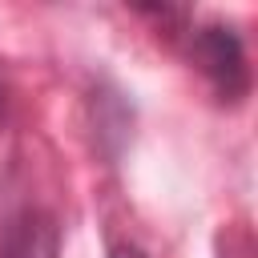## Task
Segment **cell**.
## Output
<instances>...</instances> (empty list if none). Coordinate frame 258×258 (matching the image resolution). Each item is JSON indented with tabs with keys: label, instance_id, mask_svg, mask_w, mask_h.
<instances>
[{
	"label": "cell",
	"instance_id": "obj_1",
	"mask_svg": "<svg viewBox=\"0 0 258 258\" xmlns=\"http://www.w3.org/2000/svg\"><path fill=\"white\" fill-rule=\"evenodd\" d=\"M189 56L214 81V89L222 97L246 93V52H242V40L234 36V28H222V24L198 28L189 36Z\"/></svg>",
	"mask_w": 258,
	"mask_h": 258
},
{
	"label": "cell",
	"instance_id": "obj_2",
	"mask_svg": "<svg viewBox=\"0 0 258 258\" xmlns=\"http://www.w3.org/2000/svg\"><path fill=\"white\" fill-rule=\"evenodd\" d=\"M52 254H56V226H52V218L40 214V210L16 214V222L4 234L0 258H52Z\"/></svg>",
	"mask_w": 258,
	"mask_h": 258
},
{
	"label": "cell",
	"instance_id": "obj_3",
	"mask_svg": "<svg viewBox=\"0 0 258 258\" xmlns=\"http://www.w3.org/2000/svg\"><path fill=\"white\" fill-rule=\"evenodd\" d=\"M109 258H145V254H141V250H133V246H117Z\"/></svg>",
	"mask_w": 258,
	"mask_h": 258
},
{
	"label": "cell",
	"instance_id": "obj_4",
	"mask_svg": "<svg viewBox=\"0 0 258 258\" xmlns=\"http://www.w3.org/2000/svg\"><path fill=\"white\" fill-rule=\"evenodd\" d=\"M0 109H4V97H0Z\"/></svg>",
	"mask_w": 258,
	"mask_h": 258
}]
</instances>
